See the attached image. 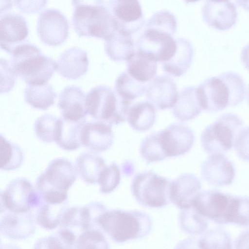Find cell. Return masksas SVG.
Returning a JSON list of instances; mask_svg holds the SVG:
<instances>
[{
	"instance_id": "d6a6232c",
	"label": "cell",
	"mask_w": 249,
	"mask_h": 249,
	"mask_svg": "<svg viewBox=\"0 0 249 249\" xmlns=\"http://www.w3.org/2000/svg\"><path fill=\"white\" fill-rule=\"evenodd\" d=\"M146 86L145 83L137 80L124 71L116 79L115 90L122 98L132 102L144 94Z\"/></svg>"
},
{
	"instance_id": "b9f144b4",
	"label": "cell",
	"mask_w": 249,
	"mask_h": 249,
	"mask_svg": "<svg viewBox=\"0 0 249 249\" xmlns=\"http://www.w3.org/2000/svg\"><path fill=\"white\" fill-rule=\"evenodd\" d=\"M233 146L239 158L243 160L249 161V126L240 131Z\"/></svg>"
},
{
	"instance_id": "f546056e",
	"label": "cell",
	"mask_w": 249,
	"mask_h": 249,
	"mask_svg": "<svg viewBox=\"0 0 249 249\" xmlns=\"http://www.w3.org/2000/svg\"><path fill=\"white\" fill-rule=\"evenodd\" d=\"M57 93L52 85L46 83L29 85L24 89L25 102L34 108L46 110L53 105Z\"/></svg>"
},
{
	"instance_id": "681fc988",
	"label": "cell",
	"mask_w": 249,
	"mask_h": 249,
	"mask_svg": "<svg viewBox=\"0 0 249 249\" xmlns=\"http://www.w3.org/2000/svg\"><path fill=\"white\" fill-rule=\"evenodd\" d=\"M183 0L186 3H189L195 2L198 1L200 0Z\"/></svg>"
},
{
	"instance_id": "9c48e42d",
	"label": "cell",
	"mask_w": 249,
	"mask_h": 249,
	"mask_svg": "<svg viewBox=\"0 0 249 249\" xmlns=\"http://www.w3.org/2000/svg\"><path fill=\"white\" fill-rule=\"evenodd\" d=\"M171 181L152 171L138 174L134 178L131 191L141 205L160 208L167 205L170 200Z\"/></svg>"
},
{
	"instance_id": "7a4b0ae2",
	"label": "cell",
	"mask_w": 249,
	"mask_h": 249,
	"mask_svg": "<svg viewBox=\"0 0 249 249\" xmlns=\"http://www.w3.org/2000/svg\"><path fill=\"white\" fill-rule=\"evenodd\" d=\"M10 54L11 66L16 74L28 85L46 84L57 70V62L43 54L34 44H21Z\"/></svg>"
},
{
	"instance_id": "1f68e13d",
	"label": "cell",
	"mask_w": 249,
	"mask_h": 249,
	"mask_svg": "<svg viewBox=\"0 0 249 249\" xmlns=\"http://www.w3.org/2000/svg\"><path fill=\"white\" fill-rule=\"evenodd\" d=\"M24 154L17 144L0 136V165L4 171L15 170L21 166L24 160Z\"/></svg>"
},
{
	"instance_id": "ab89813d",
	"label": "cell",
	"mask_w": 249,
	"mask_h": 249,
	"mask_svg": "<svg viewBox=\"0 0 249 249\" xmlns=\"http://www.w3.org/2000/svg\"><path fill=\"white\" fill-rule=\"evenodd\" d=\"M121 175L119 168L115 163L106 166L100 174L98 183L100 191L107 194L112 192L119 184Z\"/></svg>"
},
{
	"instance_id": "44dd1931",
	"label": "cell",
	"mask_w": 249,
	"mask_h": 249,
	"mask_svg": "<svg viewBox=\"0 0 249 249\" xmlns=\"http://www.w3.org/2000/svg\"><path fill=\"white\" fill-rule=\"evenodd\" d=\"M201 188V182L195 175L191 173L180 175L171 181V202L180 209L190 208Z\"/></svg>"
},
{
	"instance_id": "4316f807",
	"label": "cell",
	"mask_w": 249,
	"mask_h": 249,
	"mask_svg": "<svg viewBox=\"0 0 249 249\" xmlns=\"http://www.w3.org/2000/svg\"><path fill=\"white\" fill-rule=\"evenodd\" d=\"M126 119L133 130L138 132L147 131L156 122V107L149 101L137 103L130 107Z\"/></svg>"
},
{
	"instance_id": "836d02e7",
	"label": "cell",
	"mask_w": 249,
	"mask_h": 249,
	"mask_svg": "<svg viewBox=\"0 0 249 249\" xmlns=\"http://www.w3.org/2000/svg\"><path fill=\"white\" fill-rule=\"evenodd\" d=\"M181 210L178 221L181 230L184 232L192 235L204 233L208 226L207 219L192 206Z\"/></svg>"
},
{
	"instance_id": "f35d334b",
	"label": "cell",
	"mask_w": 249,
	"mask_h": 249,
	"mask_svg": "<svg viewBox=\"0 0 249 249\" xmlns=\"http://www.w3.org/2000/svg\"><path fill=\"white\" fill-rule=\"evenodd\" d=\"M109 244L98 229L83 231L78 236L76 249H108Z\"/></svg>"
},
{
	"instance_id": "bcb514c9",
	"label": "cell",
	"mask_w": 249,
	"mask_h": 249,
	"mask_svg": "<svg viewBox=\"0 0 249 249\" xmlns=\"http://www.w3.org/2000/svg\"><path fill=\"white\" fill-rule=\"evenodd\" d=\"M73 7L84 5H104V0H71Z\"/></svg>"
},
{
	"instance_id": "4dcf8cb0",
	"label": "cell",
	"mask_w": 249,
	"mask_h": 249,
	"mask_svg": "<svg viewBox=\"0 0 249 249\" xmlns=\"http://www.w3.org/2000/svg\"><path fill=\"white\" fill-rule=\"evenodd\" d=\"M67 203L52 204L43 201L37 208L36 214V223L47 230L55 229L60 225L63 214L68 208Z\"/></svg>"
},
{
	"instance_id": "7c38bea8",
	"label": "cell",
	"mask_w": 249,
	"mask_h": 249,
	"mask_svg": "<svg viewBox=\"0 0 249 249\" xmlns=\"http://www.w3.org/2000/svg\"><path fill=\"white\" fill-rule=\"evenodd\" d=\"M69 24L65 16L55 9H48L40 14L37 32L40 40L49 46L63 44L69 36Z\"/></svg>"
},
{
	"instance_id": "c3c4849f",
	"label": "cell",
	"mask_w": 249,
	"mask_h": 249,
	"mask_svg": "<svg viewBox=\"0 0 249 249\" xmlns=\"http://www.w3.org/2000/svg\"><path fill=\"white\" fill-rule=\"evenodd\" d=\"M12 0H0V14L6 12L12 7Z\"/></svg>"
},
{
	"instance_id": "ba28073f",
	"label": "cell",
	"mask_w": 249,
	"mask_h": 249,
	"mask_svg": "<svg viewBox=\"0 0 249 249\" xmlns=\"http://www.w3.org/2000/svg\"><path fill=\"white\" fill-rule=\"evenodd\" d=\"M238 203V196L217 190L200 192L192 206L207 219L217 224L233 223Z\"/></svg>"
},
{
	"instance_id": "8fae6325",
	"label": "cell",
	"mask_w": 249,
	"mask_h": 249,
	"mask_svg": "<svg viewBox=\"0 0 249 249\" xmlns=\"http://www.w3.org/2000/svg\"><path fill=\"white\" fill-rule=\"evenodd\" d=\"M108 8L118 32L132 36L145 24L139 0H109Z\"/></svg>"
},
{
	"instance_id": "277c9868",
	"label": "cell",
	"mask_w": 249,
	"mask_h": 249,
	"mask_svg": "<svg viewBox=\"0 0 249 249\" xmlns=\"http://www.w3.org/2000/svg\"><path fill=\"white\" fill-rule=\"evenodd\" d=\"M76 174L70 161L64 158L55 159L38 177L36 190L46 202H67L68 190L75 181Z\"/></svg>"
},
{
	"instance_id": "60d3db41",
	"label": "cell",
	"mask_w": 249,
	"mask_h": 249,
	"mask_svg": "<svg viewBox=\"0 0 249 249\" xmlns=\"http://www.w3.org/2000/svg\"><path fill=\"white\" fill-rule=\"evenodd\" d=\"M18 75L10 63L6 60H0V93L9 92L14 87Z\"/></svg>"
},
{
	"instance_id": "603a6c76",
	"label": "cell",
	"mask_w": 249,
	"mask_h": 249,
	"mask_svg": "<svg viewBox=\"0 0 249 249\" xmlns=\"http://www.w3.org/2000/svg\"><path fill=\"white\" fill-rule=\"evenodd\" d=\"M86 121H74L62 116L58 118L54 142L67 151L79 148L81 145V131Z\"/></svg>"
},
{
	"instance_id": "d4e9b609",
	"label": "cell",
	"mask_w": 249,
	"mask_h": 249,
	"mask_svg": "<svg viewBox=\"0 0 249 249\" xmlns=\"http://www.w3.org/2000/svg\"><path fill=\"white\" fill-rule=\"evenodd\" d=\"M172 109L174 116L181 122L197 117L203 109L198 100L196 87L189 86L183 89Z\"/></svg>"
},
{
	"instance_id": "d6986e66",
	"label": "cell",
	"mask_w": 249,
	"mask_h": 249,
	"mask_svg": "<svg viewBox=\"0 0 249 249\" xmlns=\"http://www.w3.org/2000/svg\"><path fill=\"white\" fill-rule=\"evenodd\" d=\"M114 134L111 125L103 122L85 123L81 131L82 145L95 152L106 151L112 145Z\"/></svg>"
},
{
	"instance_id": "e575fe53",
	"label": "cell",
	"mask_w": 249,
	"mask_h": 249,
	"mask_svg": "<svg viewBox=\"0 0 249 249\" xmlns=\"http://www.w3.org/2000/svg\"><path fill=\"white\" fill-rule=\"evenodd\" d=\"M140 152L147 163L162 160L167 158L162 149L158 132L148 135L143 140Z\"/></svg>"
},
{
	"instance_id": "8d00e7d4",
	"label": "cell",
	"mask_w": 249,
	"mask_h": 249,
	"mask_svg": "<svg viewBox=\"0 0 249 249\" xmlns=\"http://www.w3.org/2000/svg\"><path fill=\"white\" fill-rule=\"evenodd\" d=\"M107 211L106 207L102 203L97 201L90 202L81 207L82 231L92 229L99 230V218Z\"/></svg>"
},
{
	"instance_id": "cb8c5ba5",
	"label": "cell",
	"mask_w": 249,
	"mask_h": 249,
	"mask_svg": "<svg viewBox=\"0 0 249 249\" xmlns=\"http://www.w3.org/2000/svg\"><path fill=\"white\" fill-rule=\"evenodd\" d=\"M177 48L173 57L162 63L163 70L167 74L180 77L190 68L194 57V49L191 43L183 37L176 38Z\"/></svg>"
},
{
	"instance_id": "e0dca14e",
	"label": "cell",
	"mask_w": 249,
	"mask_h": 249,
	"mask_svg": "<svg viewBox=\"0 0 249 249\" xmlns=\"http://www.w3.org/2000/svg\"><path fill=\"white\" fill-rule=\"evenodd\" d=\"M36 229L35 220L31 212H14L5 211L0 221V231L4 236L13 240L27 239Z\"/></svg>"
},
{
	"instance_id": "5bb4252c",
	"label": "cell",
	"mask_w": 249,
	"mask_h": 249,
	"mask_svg": "<svg viewBox=\"0 0 249 249\" xmlns=\"http://www.w3.org/2000/svg\"><path fill=\"white\" fill-rule=\"evenodd\" d=\"M35 191L31 182L25 178L12 180L0 193V213L5 211H31Z\"/></svg>"
},
{
	"instance_id": "74e56055",
	"label": "cell",
	"mask_w": 249,
	"mask_h": 249,
	"mask_svg": "<svg viewBox=\"0 0 249 249\" xmlns=\"http://www.w3.org/2000/svg\"><path fill=\"white\" fill-rule=\"evenodd\" d=\"M58 118L51 114L39 117L34 124V130L37 138L45 142H54Z\"/></svg>"
},
{
	"instance_id": "4fadbf2b",
	"label": "cell",
	"mask_w": 249,
	"mask_h": 249,
	"mask_svg": "<svg viewBox=\"0 0 249 249\" xmlns=\"http://www.w3.org/2000/svg\"><path fill=\"white\" fill-rule=\"evenodd\" d=\"M160 145L167 158L185 154L192 148L195 140L193 130L181 123H174L158 131Z\"/></svg>"
},
{
	"instance_id": "484cf974",
	"label": "cell",
	"mask_w": 249,
	"mask_h": 249,
	"mask_svg": "<svg viewBox=\"0 0 249 249\" xmlns=\"http://www.w3.org/2000/svg\"><path fill=\"white\" fill-rule=\"evenodd\" d=\"M93 152L81 154L75 163L77 174L89 184L98 183L100 174L106 166L104 159Z\"/></svg>"
},
{
	"instance_id": "8992f818",
	"label": "cell",
	"mask_w": 249,
	"mask_h": 249,
	"mask_svg": "<svg viewBox=\"0 0 249 249\" xmlns=\"http://www.w3.org/2000/svg\"><path fill=\"white\" fill-rule=\"evenodd\" d=\"M72 24L79 37H94L106 40L116 31L112 16L104 4L74 7Z\"/></svg>"
},
{
	"instance_id": "d590c367",
	"label": "cell",
	"mask_w": 249,
	"mask_h": 249,
	"mask_svg": "<svg viewBox=\"0 0 249 249\" xmlns=\"http://www.w3.org/2000/svg\"><path fill=\"white\" fill-rule=\"evenodd\" d=\"M197 241V246L201 249H231V243L228 232L222 229L210 230Z\"/></svg>"
},
{
	"instance_id": "816d5d0a",
	"label": "cell",
	"mask_w": 249,
	"mask_h": 249,
	"mask_svg": "<svg viewBox=\"0 0 249 249\" xmlns=\"http://www.w3.org/2000/svg\"><path fill=\"white\" fill-rule=\"evenodd\" d=\"M212 0L218 1H225L226 0Z\"/></svg>"
},
{
	"instance_id": "ee69618b",
	"label": "cell",
	"mask_w": 249,
	"mask_h": 249,
	"mask_svg": "<svg viewBox=\"0 0 249 249\" xmlns=\"http://www.w3.org/2000/svg\"><path fill=\"white\" fill-rule=\"evenodd\" d=\"M48 0H14L15 6L25 14H36L46 5Z\"/></svg>"
},
{
	"instance_id": "83f0119b",
	"label": "cell",
	"mask_w": 249,
	"mask_h": 249,
	"mask_svg": "<svg viewBox=\"0 0 249 249\" xmlns=\"http://www.w3.org/2000/svg\"><path fill=\"white\" fill-rule=\"evenodd\" d=\"M105 51L112 61H127L135 53V45L132 35L115 31L108 39L105 40Z\"/></svg>"
},
{
	"instance_id": "f907efd6",
	"label": "cell",
	"mask_w": 249,
	"mask_h": 249,
	"mask_svg": "<svg viewBox=\"0 0 249 249\" xmlns=\"http://www.w3.org/2000/svg\"><path fill=\"white\" fill-rule=\"evenodd\" d=\"M247 100H248V104H249V85H248V87Z\"/></svg>"
},
{
	"instance_id": "7402d4cb",
	"label": "cell",
	"mask_w": 249,
	"mask_h": 249,
	"mask_svg": "<svg viewBox=\"0 0 249 249\" xmlns=\"http://www.w3.org/2000/svg\"><path fill=\"white\" fill-rule=\"evenodd\" d=\"M57 71L63 77L76 80L85 74L88 70L87 53L76 47L69 48L59 56Z\"/></svg>"
},
{
	"instance_id": "f1b7e54d",
	"label": "cell",
	"mask_w": 249,
	"mask_h": 249,
	"mask_svg": "<svg viewBox=\"0 0 249 249\" xmlns=\"http://www.w3.org/2000/svg\"><path fill=\"white\" fill-rule=\"evenodd\" d=\"M126 71L137 80L145 83L155 77L157 71V62L136 50L127 61Z\"/></svg>"
},
{
	"instance_id": "30bf717a",
	"label": "cell",
	"mask_w": 249,
	"mask_h": 249,
	"mask_svg": "<svg viewBox=\"0 0 249 249\" xmlns=\"http://www.w3.org/2000/svg\"><path fill=\"white\" fill-rule=\"evenodd\" d=\"M143 27L136 42V51L157 62L164 63L170 60L177 48L174 35L145 25Z\"/></svg>"
},
{
	"instance_id": "3957f363",
	"label": "cell",
	"mask_w": 249,
	"mask_h": 249,
	"mask_svg": "<svg viewBox=\"0 0 249 249\" xmlns=\"http://www.w3.org/2000/svg\"><path fill=\"white\" fill-rule=\"evenodd\" d=\"M98 224L100 229L117 243L142 238L152 228L150 216L136 210L107 211L99 218Z\"/></svg>"
},
{
	"instance_id": "5b68a950",
	"label": "cell",
	"mask_w": 249,
	"mask_h": 249,
	"mask_svg": "<svg viewBox=\"0 0 249 249\" xmlns=\"http://www.w3.org/2000/svg\"><path fill=\"white\" fill-rule=\"evenodd\" d=\"M132 102L120 96L107 86L92 88L87 94L86 105L88 113L97 121L111 125L125 121Z\"/></svg>"
},
{
	"instance_id": "2e32d148",
	"label": "cell",
	"mask_w": 249,
	"mask_h": 249,
	"mask_svg": "<svg viewBox=\"0 0 249 249\" xmlns=\"http://www.w3.org/2000/svg\"><path fill=\"white\" fill-rule=\"evenodd\" d=\"M202 178L210 185L226 186L231 184L235 178V170L232 162L223 154L211 155L202 163Z\"/></svg>"
},
{
	"instance_id": "52a82bcc",
	"label": "cell",
	"mask_w": 249,
	"mask_h": 249,
	"mask_svg": "<svg viewBox=\"0 0 249 249\" xmlns=\"http://www.w3.org/2000/svg\"><path fill=\"white\" fill-rule=\"evenodd\" d=\"M243 124L242 119L236 114L228 113L221 115L202 131L200 141L203 149L211 155L223 154L230 150Z\"/></svg>"
},
{
	"instance_id": "ac0fdd59",
	"label": "cell",
	"mask_w": 249,
	"mask_h": 249,
	"mask_svg": "<svg viewBox=\"0 0 249 249\" xmlns=\"http://www.w3.org/2000/svg\"><path fill=\"white\" fill-rule=\"evenodd\" d=\"M148 101L159 110L172 108L178 98L176 83L167 75H159L147 85L145 91Z\"/></svg>"
},
{
	"instance_id": "f6af8a7d",
	"label": "cell",
	"mask_w": 249,
	"mask_h": 249,
	"mask_svg": "<svg viewBox=\"0 0 249 249\" xmlns=\"http://www.w3.org/2000/svg\"><path fill=\"white\" fill-rule=\"evenodd\" d=\"M34 248L50 249L65 248L62 241L56 233L36 241L35 244Z\"/></svg>"
},
{
	"instance_id": "7bdbcfd3",
	"label": "cell",
	"mask_w": 249,
	"mask_h": 249,
	"mask_svg": "<svg viewBox=\"0 0 249 249\" xmlns=\"http://www.w3.org/2000/svg\"><path fill=\"white\" fill-rule=\"evenodd\" d=\"M59 226L72 230L79 228L82 231L81 208L73 207L68 208L64 212Z\"/></svg>"
},
{
	"instance_id": "6da1fadb",
	"label": "cell",
	"mask_w": 249,
	"mask_h": 249,
	"mask_svg": "<svg viewBox=\"0 0 249 249\" xmlns=\"http://www.w3.org/2000/svg\"><path fill=\"white\" fill-rule=\"evenodd\" d=\"M196 89L203 110L211 112L236 106L244 101L246 95L243 78L238 73L232 71L209 78Z\"/></svg>"
},
{
	"instance_id": "9a60e30c",
	"label": "cell",
	"mask_w": 249,
	"mask_h": 249,
	"mask_svg": "<svg viewBox=\"0 0 249 249\" xmlns=\"http://www.w3.org/2000/svg\"><path fill=\"white\" fill-rule=\"evenodd\" d=\"M28 34L26 21L22 16L15 13L1 15L0 43L3 50L10 54L16 47L26 43Z\"/></svg>"
},
{
	"instance_id": "ffe728a7",
	"label": "cell",
	"mask_w": 249,
	"mask_h": 249,
	"mask_svg": "<svg viewBox=\"0 0 249 249\" xmlns=\"http://www.w3.org/2000/svg\"><path fill=\"white\" fill-rule=\"evenodd\" d=\"M86 97L80 88L75 85L66 87L59 94L58 103L62 116L74 121H86Z\"/></svg>"
},
{
	"instance_id": "7dc6e473",
	"label": "cell",
	"mask_w": 249,
	"mask_h": 249,
	"mask_svg": "<svg viewBox=\"0 0 249 249\" xmlns=\"http://www.w3.org/2000/svg\"><path fill=\"white\" fill-rule=\"evenodd\" d=\"M241 58L245 67L249 71V45L242 50Z\"/></svg>"
}]
</instances>
